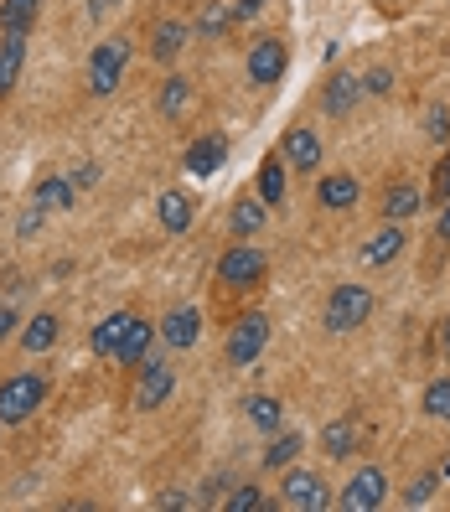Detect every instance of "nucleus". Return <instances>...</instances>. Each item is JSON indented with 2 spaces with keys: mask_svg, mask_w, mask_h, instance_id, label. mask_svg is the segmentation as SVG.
<instances>
[{
  "mask_svg": "<svg viewBox=\"0 0 450 512\" xmlns=\"http://www.w3.org/2000/svg\"><path fill=\"white\" fill-rule=\"evenodd\" d=\"M125 68H130V37H104L94 52H88V68H83L88 94L109 99L119 88V78H125Z\"/></svg>",
  "mask_w": 450,
  "mask_h": 512,
  "instance_id": "f257e3e1",
  "label": "nucleus"
},
{
  "mask_svg": "<svg viewBox=\"0 0 450 512\" xmlns=\"http://www.w3.org/2000/svg\"><path fill=\"white\" fill-rule=\"evenodd\" d=\"M47 404V378L42 373H16L0 383V425H26Z\"/></svg>",
  "mask_w": 450,
  "mask_h": 512,
  "instance_id": "f03ea898",
  "label": "nucleus"
},
{
  "mask_svg": "<svg viewBox=\"0 0 450 512\" xmlns=\"http://www.w3.org/2000/svg\"><path fill=\"white\" fill-rule=\"evenodd\" d=\"M368 316H373V290L368 285H337L332 295H326V311H321L326 331H337V337L368 326Z\"/></svg>",
  "mask_w": 450,
  "mask_h": 512,
  "instance_id": "7ed1b4c3",
  "label": "nucleus"
},
{
  "mask_svg": "<svg viewBox=\"0 0 450 512\" xmlns=\"http://www.w3.org/2000/svg\"><path fill=\"white\" fill-rule=\"evenodd\" d=\"M264 254L249 244V238H244V244H233L223 259H218V285L223 290H254L259 280H264Z\"/></svg>",
  "mask_w": 450,
  "mask_h": 512,
  "instance_id": "20e7f679",
  "label": "nucleus"
},
{
  "mask_svg": "<svg viewBox=\"0 0 450 512\" xmlns=\"http://www.w3.org/2000/svg\"><path fill=\"white\" fill-rule=\"evenodd\" d=\"M285 68H290V47H285V37H254V47H249V57H244L249 83L269 88V83H280V78H285Z\"/></svg>",
  "mask_w": 450,
  "mask_h": 512,
  "instance_id": "39448f33",
  "label": "nucleus"
},
{
  "mask_svg": "<svg viewBox=\"0 0 450 512\" xmlns=\"http://www.w3.org/2000/svg\"><path fill=\"white\" fill-rule=\"evenodd\" d=\"M171 394H176V368L161 363V357H145V363H140V383H135V409L156 414L161 404H171Z\"/></svg>",
  "mask_w": 450,
  "mask_h": 512,
  "instance_id": "423d86ee",
  "label": "nucleus"
},
{
  "mask_svg": "<svg viewBox=\"0 0 450 512\" xmlns=\"http://www.w3.org/2000/svg\"><path fill=\"white\" fill-rule=\"evenodd\" d=\"M264 342H269V316L249 311V316H238V321H233L223 352H228V363H233V368H249L254 357L264 352Z\"/></svg>",
  "mask_w": 450,
  "mask_h": 512,
  "instance_id": "0eeeda50",
  "label": "nucleus"
},
{
  "mask_svg": "<svg viewBox=\"0 0 450 512\" xmlns=\"http://www.w3.org/2000/svg\"><path fill=\"white\" fill-rule=\"evenodd\" d=\"M388 497V476L378 466H363V471H352V481L342 487V507L347 512H378Z\"/></svg>",
  "mask_w": 450,
  "mask_h": 512,
  "instance_id": "6e6552de",
  "label": "nucleus"
},
{
  "mask_svg": "<svg viewBox=\"0 0 450 512\" xmlns=\"http://www.w3.org/2000/svg\"><path fill=\"white\" fill-rule=\"evenodd\" d=\"M285 507H295V512H326V481L316 476V471H285Z\"/></svg>",
  "mask_w": 450,
  "mask_h": 512,
  "instance_id": "1a4fd4ad",
  "label": "nucleus"
},
{
  "mask_svg": "<svg viewBox=\"0 0 450 512\" xmlns=\"http://www.w3.org/2000/svg\"><path fill=\"white\" fill-rule=\"evenodd\" d=\"M363 440H368V425H363L357 414H342V419H332V425L321 430V445H326V456H332V461L357 456V450H363Z\"/></svg>",
  "mask_w": 450,
  "mask_h": 512,
  "instance_id": "9d476101",
  "label": "nucleus"
},
{
  "mask_svg": "<svg viewBox=\"0 0 450 512\" xmlns=\"http://www.w3.org/2000/svg\"><path fill=\"white\" fill-rule=\"evenodd\" d=\"M280 156H285L295 171H321L326 150H321V135H316V130L295 125V130H285V140H280Z\"/></svg>",
  "mask_w": 450,
  "mask_h": 512,
  "instance_id": "9b49d317",
  "label": "nucleus"
},
{
  "mask_svg": "<svg viewBox=\"0 0 450 512\" xmlns=\"http://www.w3.org/2000/svg\"><path fill=\"white\" fill-rule=\"evenodd\" d=\"M150 347H156V326L135 316V321L125 326V337H119V347H114L109 363H119V368H140L145 357H150Z\"/></svg>",
  "mask_w": 450,
  "mask_h": 512,
  "instance_id": "f8f14e48",
  "label": "nucleus"
},
{
  "mask_svg": "<svg viewBox=\"0 0 450 512\" xmlns=\"http://www.w3.org/2000/svg\"><path fill=\"white\" fill-rule=\"evenodd\" d=\"M197 337H202V311L197 306H176L171 316H161V342L166 347L187 352V347H197Z\"/></svg>",
  "mask_w": 450,
  "mask_h": 512,
  "instance_id": "ddd939ff",
  "label": "nucleus"
},
{
  "mask_svg": "<svg viewBox=\"0 0 450 512\" xmlns=\"http://www.w3.org/2000/svg\"><path fill=\"white\" fill-rule=\"evenodd\" d=\"M357 99H363V78H357V73H332L326 88H321V104H326L332 119H347L357 109Z\"/></svg>",
  "mask_w": 450,
  "mask_h": 512,
  "instance_id": "4468645a",
  "label": "nucleus"
},
{
  "mask_svg": "<svg viewBox=\"0 0 450 512\" xmlns=\"http://www.w3.org/2000/svg\"><path fill=\"white\" fill-rule=\"evenodd\" d=\"M404 244H409V233H404V223H383L368 244H363V264L368 269H383V264H394L399 254H404Z\"/></svg>",
  "mask_w": 450,
  "mask_h": 512,
  "instance_id": "2eb2a0df",
  "label": "nucleus"
},
{
  "mask_svg": "<svg viewBox=\"0 0 450 512\" xmlns=\"http://www.w3.org/2000/svg\"><path fill=\"white\" fill-rule=\"evenodd\" d=\"M192 42V26H182V21H156L150 26V57H156V63H176V57H182V47Z\"/></svg>",
  "mask_w": 450,
  "mask_h": 512,
  "instance_id": "dca6fc26",
  "label": "nucleus"
},
{
  "mask_svg": "<svg viewBox=\"0 0 450 512\" xmlns=\"http://www.w3.org/2000/svg\"><path fill=\"white\" fill-rule=\"evenodd\" d=\"M419 207H425V192H419L414 182H388L383 187V218L388 223H409Z\"/></svg>",
  "mask_w": 450,
  "mask_h": 512,
  "instance_id": "f3484780",
  "label": "nucleus"
},
{
  "mask_svg": "<svg viewBox=\"0 0 450 512\" xmlns=\"http://www.w3.org/2000/svg\"><path fill=\"white\" fill-rule=\"evenodd\" d=\"M57 337H63V321H57L52 311H37L32 321L21 326V352L42 357V352H52V347H57Z\"/></svg>",
  "mask_w": 450,
  "mask_h": 512,
  "instance_id": "a211bd4d",
  "label": "nucleus"
},
{
  "mask_svg": "<svg viewBox=\"0 0 450 512\" xmlns=\"http://www.w3.org/2000/svg\"><path fill=\"white\" fill-rule=\"evenodd\" d=\"M223 161H228V140L223 135H202V140L187 145V171L192 176H213Z\"/></svg>",
  "mask_w": 450,
  "mask_h": 512,
  "instance_id": "6ab92c4d",
  "label": "nucleus"
},
{
  "mask_svg": "<svg viewBox=\"0 0 450 512\" xmlns=\"http://www.w3.org/2000/svg\"><path fill=\"white\" fill-rule=\"evenodd\" d=\"M316 202L332 207V213H347V207L357 202V176H347V171L321 176V182H316Z\"/></svg>",
  "mask_w": 450,
  "mask_h": 512,
  "instance_id": "aec40b11",
  "label": "nucleus"
},
{
  "mask_svg": "<svg viewBox=\"0 0 450 512\" xmlns=\"http://www.w3.org/2000/svg\"><path fill=\"white\" fill-rule=\"evenodd\" d=\"M42 16V0H0V32L11 37H26Z\"/></svg>",
  "mask_w": 450,
  "mask_h": 512,
  "instance_id": "412c9836",
  "label": "nucleus"
},
{
  "mask_svg": "<svg viewBox=\"0 0 450 512\" xmlns=\"http://www.w3.org/2000/svg\"><path fill=\"white\" fill-rule=\"evenodd\" d=\"M32 202H42L47 213H68V207L78 202V182L73 176H47V182H37Z\"/></svg>",
  "mask_w": 450,
  "mask_h": 512,
  "instance_id": "4be33fe9",
  "label": "nucleus"
},
{
  "mask_svg": "<svg viewBox=\"0 0 450 512\" xmlns=\"http://www.w3.org/2000/svg\"><path fill=\"white\" fill-rule=\"evenodd\" d=\"M21 63H26V37H11V32H0V99L16 88L21 78Z\"/></svg>",
  "mask_w": 450,
  "mask_h": 512,
  "instance_id": "5701e85b",
  "label": "nucleus"
},
{
  "mask_svg": "<svg viewBox=\"0 0 450 512\" xmlns=\"http://www.w3.org/2000/svg\"><path fill=\"white\" fill-rule=\"evenodd\" d=\"M244 414H249V425L264 430V435L285 430V404H280L275 394H254V399H244Z\"/></svg>",
  "mask_w": 450,
  "mask_h": 512,
  "instance_id": "b1692460",
  "label": "nucleus"
},
{
  "mask_svg": "<svg viewBox=\"0 0 450 512\" xmlns=\"http://www.w3.org/2000/svg\"><path fill=\"white\" fill-rule=\"evenodd\" d=\"M156 218H161L166 233H187V228H192V197H187V192H161Z\"/></svg>",
  "mask_w": 450,
  "mask_h": 512,
  "instance_id": "393cba45",
  "label": "nucleus"
},
{
  "mask_svg": "<svg viewBox=\"0 0 450 512\" xmlns=\"http://www.w3.org/2000/svg\"><path fill=\"white\" fill-rule=\"evenodd\" d=\"M264 218H269L264 197H238V202H233V213H228V228H233L238 238H254V233L264 228Z\"/></svg>",
  "mask_w": 450,
  "mask_h": 512,
  "instance_id": "a878e982",
  "label": "nucleus"
},
{
  "mask_svg": "<svg viewBox=\"0 0 450 512\" xmlns=\"http://www.w3.org/2000/svg\"><path fill=\"white\" fill-rule=\"evenodd\" d=\"M300 450H306V440H300L295 430H275V435H269V445H264V471H285Z\"/></svg>",
  "mask_w": 450,
  "mask_h": 512,
  "instance_id": "bb28decb",
  "label": "nucleus"
},
{
  "mask_svg": "<svg viewBox=\"0 0 450 512\" xmlns=\"http://www.w3.org/2000/svg\"><path fill=\"white\" fill-rule=\"evenodd\" d=\"M192 104V83L182 78V73H171V78H161V94H156V109H161V119H176Z\"/></svg>",
  "mask_w": 450,
  "mask_h": 512,
  "instance_id": "cd10ccee",
  "label": "nucleus"
},
{
  "mask_svg": "<svg viewBox=\"0 0 450 512\" xmlns=\"http://www.w3.org/2000/svg\"><path fill=\"white\" fill-rule=\"evenodd\" d=\"M135 316L130 311H119V316H104L99 326H94V337H88V347H94V357H114V347H119V337H125V326H130Z\"/></svg>",
  "mask_w": 450,
  "mask_h": 512,
  "instance_id": "c85d7f7f",
  "label": "nucleus"
},
{
  "mask_svg": "<svg viewBox=\"0 0 450 512\" xmlns=\"http://www.w3.org/2000/svg\"><path fill=\"white\" fill-rule=\"evenodd\" d=\"M259 197H264V207H280L285 202V156H280V150L259 166Z\"/></svg>",
  "mask_w": 450,
  "mask_h": 512,
  "instance_id": "c756f323",
  "label": "nucleus"
},
{
  "mask_svg": "<svg viewBox=\"0 0 450 512\" xmlns=\"http://www.w3.org/2000/svg\"><path fill=\"white\" fill-rule=\"evenodd\" d=\"M228 26H233V11L223 6V0H207V6H202V16H197V26H192V32H197V37L207 42V37H223Z\"/></svg>",
  "mask_w": 450,
  "mask_h": 512,
  "instance_id": "7c9ffc66",
  "label": "nucleus"
},
{
  "mask_svg": "<svg viewBox=\"0 0 450 512\" xmlns=\"http://www.w3.org/2000/svg\"><path fill=\"white\" fill-rule=\"evenodd\" d=\"M419 409H425L430 419H450V378H430L425 399H419Z\"/></svg>",
  "mask_w": 450,
  "mask_h": 512,
  "instance_id": "2f4dec72",
  "label": "nucleus"
},
{
  "mask_svg": "<svg viewBox=\"0 0 450 512\" xmlns=\"http://www.w3.org/2000/svg\"><path fill=\"white\" fill-rule=\"evenodd\" d=\"M259 507H264L259 487H233V492L223 497V512H259Z\"/></svg>",
  "mask_w": 450,
  "mask_h": 512,
  "instance_id": "473e14b6",
  "label": "nucleus"
},
{
  "mask_svg": "<svg viewBox=\"0 0 450 512\" xmlns=\"http://www.w3.org/2000/svg\"><path fill=\"white\" fill-rule=\"evenodd\" d=\"M42 218H47V207H42V202H32V207L21 213V223H16V238H32V233L42 228Z\"/></svg>",
  "mask_w": 450,
  "mask_h": 512,
  "instance_id": "72a5a7b5",
  "label": "nucleus"
},
{
  "mask_svg": "<svg viewBox=\"0 0 450 512\" xmlns=\"http://www.w3.org/2000/svg\"><path fill=\"white\" fill-rule=\"evenodd\" d=\"M435 481H440V476H419V481H414V487L404 492V502H409V507H425V502L435 497Z\"/></svg>",
  "mask_w": 450,
  "mask_h": 512,
  "instance_id": "f704fd0d",
  "label": "nucleus"
},
{
  "mask_svg": "<svg viewBox=\"0 0 450 512\" xmlns=\"http://www.w3.org/2000/svg\"><path fill=\"white\" fill-rule=\"evenodd\" d=\"M435 202H450V150L435 161Z\"/></svg>",
  "mask_w": 450,
  "mask_h": 512,
  "instance_id": "c9c22d12",
  "label": "nucleus"
},
{
  "mask_svg": "<svg viewBox=\"0 0 450 512\" xmlns=\"http://www.w3.org/2000/svg\"><path fill=\"white\" fill-rule=\"evenodd\" d=\"M388 88H394V73H388V68H373L363 78V94H388Z\"/></svg>",
  "mask_w": 450,
  "mask_h": 512,
  "instance_id": "e433bc0d",
  "label": "nucleus"
},
{
  "mask_svg": "<svg viewBox=\"0 0 450 512\" xmlns=\"http://www.w3.org/2000/svg\"><path fill=\"white\" fill-rule=\"evenodd\" d=\"M228 11H233V26H244V21H254V16L264 11V0H233Z\"/></svg>",
  "mask_w": 450,
  "mask_h": 512,
  "instance_id": "4c0bfd02",
  "label": "nucleus"
},
{
  "mask_svg": "<svg viewBox=\"0 0 450 512\" xmlns=\"http://www.w3.org/2000/svg\"><path fill=\"white\" fill-rule=\"evenodd\" d=\"M425 130H430V140H450V114L445 109H430V125Z\"/></svg>",
  "mask_w": 450,
  "mask_h": 512,
  "instance_id": "58836bf2",
  "label": "nucleus"
},
{
  "mask_svg": "<svg viewBox=\"0 0 450 512\" xmlns=\"http://www.w3.org/2000/svg\"><path fill=\"white\" fill-rule=\"evenodd\" d=\"M119 6V0H83V11H88V21H104L109 11Z\"/></svg>",
  "mask_w": 450,
  "mask_h": 512,
  "instance_id": "ea45409f",
  "label": "nucleus"
},
{
  "mask_svg": "<svg viewBox=\"0 0 450 512\" xmlns=\"http://www.w3.org/2000/svg\"><path fill=\"white\" fill-rule=\"evenodd\" d=\"M435 244H450V202H440V218H435Z\"/></svg>",
  "mask_w": 450,
  "mask_h": 512,
  "instance_id": "a19ab883",
  "label": "nucleus"
},
{
  "mask_svg": "<svg viewBox=\"0 0 450 512\" xmlns=\"http://www.w3.org/2000/svg\"><path fill=\"white\" fill-rule=\"evenodd\" d=\"M161 507H166V512H182V507H192V497H187V492H166Z\"/></svg>",
  "mask_w": 450,
  "mask_h": 512,
  "instance_id": "79ce46f5",
  "label": "nucleus"
},
{
  "mask_svg": "<svg viewBox=\"0 0 450 512\" xmlns=\"http://www.w3.org/2000/svg\"><path fill=\"white\" fill-rule=\"evenodd\" d=\"M11 331H16V311H11V306H0V342H6Z\"/></svg>",
  "mask_w": 450,
  "mask_h": 512,
  "instance_id": "37998d69",
  "label": "nucleus"
},
{
  "mask_svg": "<svg viewBox=\"0 0 450 512\" xmlns=\"http://www.w3.org/2000/svg\"><path fill=\"white\" fill-rule=\"evenodd\" d=\"M73 182H78V187H94V182H99V166H83V171H73Z\"/></svg>",
  "mask_w": 450,
  "mask_h": 512,
  "instance_id": "c03bdc74",
  "label": "nucleus"
},
{
  "mask_svg": "<svg viewBox=\"0 0 450 512\" xmlns=\"http://www.w3.org/2000/svg\"><path fill=\"white\" fill-rule=\"evenodd\" d=\"M440 352H445V357H450V316H445V321H440Z\"/></svg>",
  "mask_w": 450,
  "mask_h": 512,
  "instance_id": "a18cd8bd",
  "label": "nucleus"
}]
</instances>
